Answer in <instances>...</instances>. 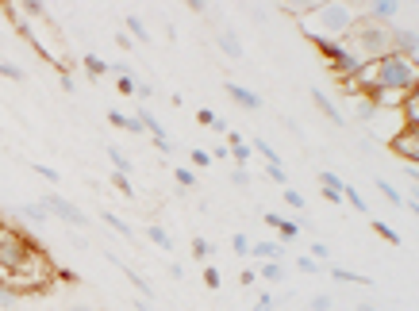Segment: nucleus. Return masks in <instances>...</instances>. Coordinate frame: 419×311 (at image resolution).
<instances>
[{
	"mask_svg": "<svg viewBox=\"0 0 419 311\" xmlns=\"http://www.w3.org/2000/svg\"><path fill=\"white\" fill-rule=\"evenodd\" d=\"M31 250H35V242H31L27 234H20V231H12V227L0 223V277H8Z\"/></svg>",
	"mask_w": 419,
	"mask_h": 311,
	"instance_id": "nucleus-4",
	"label": "nucleus"
},
{
	"mask_svg": "<svg viewBox=\"0 0 419 311\" xmlns=\"http://www.w3.org/2000/svg\"><path fill=\"white\" fill-rule=\"evenodd\" d=\"M119 92H123V97H135V88H139V81H135V73H131V77H119Z\"/></svg>",
	"mask_w": 419,
	"mask_h": 311,
	"instance_id": "nucleus-33",
	"label": "nucleus"
},
{
	"mask_svg": "<svg viewBox=\"0 0 419 311\" xmlns=\"http://www.w3.org/2000/svg\"><path fill=\"white\" fill-rule=\"evenodd\" d=\"M147 238H150L154 246H162V250H173V238H169V234L162 231L158 223H150V227H147Z\"/></svg>",
	"mask_w": 419,
	"mask_h": 311,
	"instance_id": "nucleus-19",
	"label": "nucleus"
},
{
	"mask_svg": "<svg viewBox=\"0 0 419 311\" xmlns=\"http://www.w3.org/2000/svg\"><path fill=\"white\" fill-rule=\"evenodd\" d=\"M135 308H139V311H154V308H150V303H147V300H139V303H135Z\"/></svg>",
	"mask_w": 419,
	"mask_h": 311,
	"instance_id": "nucleus-52",
	"label": "nucleus"
},
{
	"mask_svg": "<svg viewBox=\"0 0 419 311\" xmlns=\"http://www.w3.org/2000/svg\"><path fill=\"white\" fill-rule=\"evenodd\" d=\"M358 311H377V308H373V303H358Z\"/></svg>",
	"mask_w": 419,
	"mask_h": 311,
	"instance_id": "nucleus-53",
	"label": "nucleus"
},
{
	"mask_svg": "<svg viewBox=\"0 0 419 311\" xmlns=\"http://www.w3.org/2000/svg\"><path fill=\"white\" fill-rule=\"evenodd\" d=\"M373 231H377V234H381V238H385V242H392V246H400V234H396V231H392V227H389V223H381V219H373Z\"/></svg>",
	"mask_w": 419,
	"mask_h": 311,
	"instance_id": "nucleus-26",
	"label": "nucleus"
},
{
	"mask_svg": "<svg viewBox=\"0 0 419 311\" xmlns=\"http://www.w3.org/2000/svg\"><path fill=\"white\" fill-rule=\"evenodd\" d=\"M231 250L239 253V258H250V238H246V234L239 231V234H235V238H231Z\"/></svg>",
	"mask_w": 419,
	"mask_h": 311,
	"instance_id": "nucleus-29",
	"label": "nucleus"
},
{
	"mask_svg": "<svg viewBox=\"0 0 419 311\" xmlns=\"http://www.w3.org/2000/svg\"><path fill=\"white\" fill-rule=\"evenodd\" d=\"M193 162H196L200 169H204V166H212V158H208V150H193Z\"/></svg>",
	"mask_w": 419,
	"mask_h": 311,
	"instance_id": "nucleus-45",
	"label": "nucleus"
},
{
	"mask_svg": "<svg viewBox=\"0 0 419 311\" xmlns=\"http://www.w3.org/2000/svg\"><path fill=\"white\" fill-rule=\"evenodd\" d=\"M23 12H27V16H47V4H39V0H27V4H23Z\"/></svg>",
	"mask_w": 419,
	"mask_h": 311,
	"instance_id": "nucleus-40",
	"label": "nucleus"
},
{
	"mask_svg": "<svg viewBox=\"0 0 419 311\" xmlns=\"http://www.w3.org/2000/svg\"><path fill=\"white\" fill-rule=\"evenodd\" d=\"M342 200H350L354 212H370V208H366V200L358 196V188H354V185H342Z\"/></svg>",
	"mask_w": 419,
	"mask_h": 311,
	"instance_id": "nucleus-25",
	"label": "nucleus"
},
{
	"mask_svg": "<svg viewBox=\"0 0 419 311\" xmlns=\"http://www.w3.org/2000/svg\"><path fill=\"white\" fill-rule=\"evenodd\" d=\"M16 215H23L27 223H39V227L50 219V212H47L43 204H20V208H16Z\"/></svg>",
	"mask_w": 419,
	"mask_h": 311,
	"instance_id": "nucleus-14",
	"label": "nucleus"
},
{
	"mask_svg": "<svg viewBox=\"0 0 419 311\" xmlns=\"http://www.w3.org/2000/svg\"><path fill=\"white\" fill-rule=\"evenodd\" d=\"M312 311H331V296H327V292H320V296L312 300Z\"/></svg>",
	"mask_w": 419,
	"mask_h": 311,
	"instance_id": "nucleus-38",
	"label": "nucleus"
},
{
	"mask_svg": "<svg viewBox=\"0 0 419 311\" xmlns=\"http://www.w3.org/2000/svg\"><path fill=\"white\" fill-rule=\"evenodd\" d=\"M320 185L327 188V192H339L342 196V185H346V181H342V177H335L331 169H323V173H320Z\"/></svg>",
	"mask_w": 419,
	"mask_h": 311,
	"instance_id": "nucleus-24",
	"label": "nucleus"
},
{
	"mask_svg": "<svg viewBox=\"0 0 419 311\" xmlns=\"http://www.w3.org/2000/svg\"><path fill=\"white\" fill-rule=\"evenodd\" d=\"M389 146L404 158V162H408V166H416V162H419V131H411V127H400V135H392Z\"/></svg>",
	"mask_w": 419,
	"mask_h": 311,
	"instance_id": "nucleus-6",
	"label": "nucleus"
},
{
	"mask_svg": "<svg viewBox=\"0 0 419 311\" xmlns=\"http://www.w3.org/2000/svg\"><path fill=\"white\" fill-rule=\"evenodd\" d=\"M193 253L196 258H212V242L208 238H193Z\"/></svg>",
	"mask_w": 419,
	"mask_h": 311,
	"instance_id": "nucleus-34",
	"label": "nucleus"
},
{
	"mask_svg": "<svg viewBox=\"0 0 419 311\" xmlns=\"http://www.w3.org/2000/svg\"><path fill=\"white\" fill-rule=\"evenodd\" d=\"M400 119H404V127H411V131H419V88L416 92H408V97L400 100Z\"/></svg>",
	"mask_w": 419,
	"mask_h": 311,
	"instance_id": "nucleus-9",
	"label": "nucleus"
},
{
	"mask_svg": "<svg viewBox=\"0 0 419 311\" xmlns=\"http://www.w3.org/2000/svg\"><path fill=\"white\" fill-rule=\"evenodd\" d=\"M231 181H235L239 188H246V185H250V173H246V169H235V173H231Z\"/></svg>",
	"mask_w": 419,
	"mask_h": 311,
	"instance_id": "nucleus-44",
	"label": "nucleus"
},
{
	"mask_svg": "<svg viewBox=\"0 0 419 311\" xmlns=\"http://www.w3.org/2000/svg\"><path fill=\"white\" fill-rule=\"evenodd\" d=\"M39 204H43V208H47V212H50V215H58V219H66V223H69V227H77V231H85V227H88V215H85V212H81V208H77V204H69V200H62V196H58V192H50V196H43Z\"/></svg>",
	"mask_w": 419,
	"mask_h": 311,
	"instance_id": "nucleus-5",
	"label": "nucleus"
},
{
	"mask_svg": "<svg viewBox=\"0 0 419 311\" xmlns=\"http://www.w3.org/2000/svg\"><path fill=\"white\" fill-rule=\"evenodd\" d=\"M219 50H224L227 58H243V42H239V35H235V31H219Z\"/></svg>",
	"mask_w": 419,
	"mask_h": 311,
	"instance_id": "nucleus-13",
	"label": "nucleus"
},
{
	"mask_svg": "<svg viewBox=\"0 0 419 311\" xmlns=\"http://www.w3.org/2000/svg\"><path fill=\"white\" fill-rule=\"evenodd\" d=\"M296 269L300 273H320V262H312V258H296Z\"/></svg>",
	"mask_w": 419,
	"mask_h": 311,
	"instance_id": "nucleus-37",
	"label": "nucleus"
},
{
	"mask_svg": "<svg viewBox=\"0 0 419 311\" xmlns=\"http://www.w3.org/2000/svg\"><path fill=\"white\" fill-rule=\"evenodd\" d=\"M135 97H139V100H150V97H154V88H150V85H139Z\"/></svg>",
	"mask_w": 419,
	"mask_h": 311,
	"instance_id": "nucleus-49",
	"label": "nucleus"
},
{
	"mask_svg": "<svg viewBox=\"0 0 419 311\" xmlns=\"http://www.w3.org/2000/svg\"><path fill=\"white\" fill-rule=\"evenodd\" d=\"M112 185H116L119 192L127 196V200H135V188H131V177H123V173H112Z\"/></svg>",
	"mask_w": 419,
	"mask_h": 311,
	"instance_id": "nucleus-28",
	"label": "nucleus"
},
{
	"mask_svg": "<svg viewBox=\"0 0 419 311\" xmlns=\"http://www.w3.org/2000/svg\"><path fill=\"white\" fill-rule=\"evenodd\" d=\"M265 223H270V227H277V231H281V238H285V242H293V238H296V234H300V223H293V219H281V215H265Z\"/></svg>",
	"mask_w": 419,
	"mask_h": 311,
	"instance_id": "nucleus-12",
	"label": "nucleus"
},
{
	"mask_svg": "<svg viewBox=\"0 0 419 311\" xmlns=\"http://www.w3.org/2000/svg\"><path fill=\"white\" fill-rule=\"evenodd\" d=\"M273 303H277V300H273L270 292H262V296H258V303H254V311H273Z\"/></svg>",
	"mask_w": 419,
	"mask_h": 311,
	"instance_id": "nucleus-39",
	"label": "nucleus"
},
{
	"mask_svg": "<svg viewBox=\"0 0 419 311\" xmlns=\"http://www.w3.org/2000/svg\"><path fill=\"white\" fill-rule=\"evenodd\" d=\"M243 142H246V138L239 135V131H227V150H231V146H243Z\"/></svg>",
	"mask_w": 419,
	"mask_h": 311,
	"instance_id": "nucleus-47",
	"label": "nucleus"
},
{
	"mask_svg": "<svg viewBox=\"0 0 419 311\" xmlns=\"http://www.w3.org/2000/svg\"><path fill=\"white\" fill-rule=\"evenodd\" d=\"M250 253L254 258H262V262H285V246L281 242H254Z\"/></svg>",
	"mask_w": 419,
	"mask_h": 311,
	"instance_id": "nucleus-11",
	"label": "nucleus"
},
{
	"mask_svg": "<svg viewBox=\"0 0 419 311\" xmlns=\"http://www.w3.org/2000/svg\"><path fill=\"white\" fill-rule=\"evenodd\" d=\"M354 8L350 4H315L308 16H300V27L312 42H342L354 27Z\"/></svg>",
	"mask_w": 419,
	"mask_h": 311,
	"instance_id": "nucleus-2",
	"label": "nucleus"
},
{
	"mask_svg": "<svg viewBox=\"0 0 419 311\" xmlns=\"http://www.w3.org/2000/svg\"><path fill=\"white\" fill-rule=\"evenodd\" d=\"M0 77H8V81H27V73H23L20 66H12V62H0Z\"/></svg>",
	"mask_w": 419,
	"mask_h": 311,
	"instance_id": "nucleus-27",
	"label": "nucleus"
},
{
	"mask_svg": "<svg viewBox=\"0 0 419 311\" xmlns=\"http://www.w3.org/2000/svg\"><path fill=\"white\" fill-rule=\"evenodd\" d=\"M285 204H289V208H296V212H300V208H304V196L296 192V188H285Z\"/></svg>",
	"mask_w": 419,
	"mask_h": 311,
	"instance_id": "nucleus-35",
	"label": "nucleus"
},
{
	"mask_svg": "<svg viewBox=\"0 0 419 311\" xmlns=\"http://www.w3.org/2000/svg\"><path fill=\"white\" fill-rule=\"evenodd\" d=\"M66 311H93V308H88V303H69Z\"/></svg>",
	"mask_w": 419,
	"mask_h": 311,
	"instance_id": "nucleus-51",
	"label": "nucleus"
},
{
	"mask_svg": "<svg viewBox=\"0 0 419 311\" xmlns=\"http://www.w3.org/2000/svg\"><path fill=\"white\" fill-rule=\"evenodd\" d=\"M173 177H177V185H185V188H193V185H196V177L189 173V169H173Z\"/></svg>",
	"mask_w": 419,
	"mask_h": 311,
	"instance_id": "nucleus-36",
	"label": "nucleus"
},
{
	"mask_svg": "<svg viewBox=\"0 0 419 311\" xmlns=\"http://www.w3.org/2000/svg\"><path fill=\"white\" fill-rule=\"evenodd\" d=\"M62 88H66V92H77V85H73V77H69V73H62Z\"/></svg>",
	"mask_w": 419,
	"mask_h": 311,
	"instance_id": "nucleus-50",
	"label": "nucleus"
},
{
	"mask_svg": "<svg viewBox=\"0 0 419 311\" xmlns=\"http://www.w3.org/2000/svg\"><path fill=\"white\" fill-rule=\"evenodd\" d=\"M108 158H112V166H116V173H131V162H127V154L123 150H116V146H108Z\"/></svg>",
	"mask_w": 419,
	"mask_h": 311,
	"instance_id": "nucleus-23",
	"label": "nucleus"
},
{
	"mask_svg": "<svg viewBox=\"0 0 419 311\" xmlns=\"http://www.w3.org/2000/svg\"><path fill=\"white\" fill-rule=\"evenodd\" d=\"M346 85H350L354 92H366V97H373V92H416L419 88V66L408 62L404 54H385V58L366 62Z\"/></svg>",
	"mask_w": 419,
	"mask_h": 311,
	"instance_id": "nucleus-1",
	"label": "nucleus"
},
{
	"mask_svg": "<svg viewBox=\"0 0 419 311\" xmlns=\"http://www.w3.org/2000/svg\"><path fill=\"white\" fill-rule=\"evenodd\" d=\"M239 284H243V288H250V284H254V269H243V273H239Z\"/></svg>",
	"mask_w": 419,
	"mask_h": 311,
	"instance_id": "nucleus-48",
	"label": "nucleus"
},
{
	"mask_svg": "<svg viewBox=\"0 0 419 311\" xmlns=\"http://www.w3.org/2000/svg\"><path fill=\"white\" fill-rule=\"evenodd\" d=\"M265 177H270V181H277V185H285V188H289V173H285V166H265Z\"/></svg>",
	"mask_w": 419,
	"mask_h": 311,
	"instance_id": "nucleus-31",
	"label": "nucleus"
},
{
	"mask_svg": "<svg viewBox=\"0 0 419 311\" xmlns=\"http://www.w3.org/2000/svg\"><path fill=\"white\" fill-rule=\"evenodd\" d=\"M400 12V4L396 0H373V4H366V20H373V23H385L389 27V20Z\"/></svg>",
	"mask_w": 419,
	"mask_h": 311,
	"instance_id": "nucleus-8",
	"label": "nucleus"
},
{
	"mask_svg": "<svg viewBox=\"0 0 419 311\" xmlns=\"http://www.w3.org/2000/svg\"><path fill=\"white\" fill-rule=\"evenodd\" d=\"M35 173H39V177H47L50 185H58V169H50V166H35Z\"/></svg>",
	"mask_w": 419,
	"mask_h": 311,
	"instance_id": "nucleus-41",
	"label": "nucleus"
},
{
	"mask_svg": "<svg viewBox=\"0 0 419 311\" xmlns=\"http://www.w3.org/2000/svg\"><path fill=\"white\" fill-rule=\"evenodd\" d=\"M81 66H85V73H88L93 81H100V77L108 73V62L97 58V54H85V58H81Z\"/></svg>",
	"mask_w": 419,
	"mask_h": 311,
	"instance_id": "nucleus-16",
	"label": "nucleus"
},
{
	"mask_svg": "<svg viewBox=\"0 0 419 311\" xmlns=\"http://www.w3.org/2000/svg\"><path fill=\"white\" fill-rule=\"evenodd\" d=\"M231 158H235V162H239V169H246V162H250V146H231Z\"/></svg>",
	"mask_w": 419,
	"mask_h": 311,
	"instance_id": "nucleus-32",
	"label": "nucleus"
},
{
	"mask_svg": "<svg viewBox=\"0 0 419 311\" xmlns=\"http://www.w3.org/2000/svg\"><path fill=\"white\" fill-rule=\"evenodd\" d=\"M204 284H208V288H219V269L208 265V269H204Z\"/></svg>",
	"mask_w": 419,
	"mask_h": 311,
	"instance_id": "nucleus-43",
	"label": "nucleus"
},
{
	"mask_svg": "<svg viewBox=\"0 0 419 311\" xmlns=\"http://www.w3.org/2000/svg\"><path fill=\"white\" fill-rule=\"evenodd\" d=\"M377 188H381V196L389 200V204H396V208H404V200H400V192L389 185V181H377Z\"/></svg>",
	"mask_w": 419,
	"mask_h": 311,
	"instance_id": "nucleus-30",
	"label": "nucleus"
},
{
	"mask_svg": "<svg viewBox=\"0 0 419 311\" xmlns=\"http://www.w3.org/2000/svg\"><path fill=\"white\" fill-rule=\"evenodd\" d=\"M331 277H335V281H339V284H366V288H370V277H361V273H350V269H339V265H335V269H331Z\"/></svg>",
	"mask_w": 419,
	"mask_h": 311,
	"instance_id": "nucleus-17",
	"label": "nucleus"
},
{
	"mask_svg": "<svg viewBox=\"0 0 419 311\" xmlns=\"http://www.w3.org/2000/svg\"><path fill=\"white\" fill-rule=\"evenodd\" d=\"M196 119H200V123H204V127H212V123H215V112H208V108H200V112H196Z\"/></svg>",
	"mask_w": 419,
	"mask_h": 311,
	"instance_id": "nucleus-46",
	"label": "nucleus"
},
{
	"mask_svg": "<svg viewBox=\"0 0 419 311\" xmlns=\"http://www.w3.org/2000/svg\"><path fill=\"white\" fill-rule=\"evenodd\" d=\"M258 277H265V281H270V284L285 281V262H265L262 269H258Z\"/></svg>",
	"mask_w": 419,
	"mask_h": 311,
	"instance_id": "nucleus-18",
	"label": "nucleus"
},
{
	"mask_svg": "<svg viewBox=\"0 0 419 311\" xmlns=\"http://www.w3.org/2000/svg\"><path fill=\"white\" fill-rule=\"evenodd\" d=\"M327 258H331V250H327L323 242H315L312 246V262H327Z\"/></svg>",
	"mask_w": 419,
	"mask_h": 311,
	"instance_id": "nucleus-42",
	"label": "nucleus"
},
{
	"mask_svg": "<svg viewBox=\"0 0 419 311\" xmlns=\"http://www.w3.org/2000/svg\"><path fill=\"white\" fill-rule=\"evenodd\" d=\"M54 277H58L54 262L47 258V250L35 246V250H31L16 269H12L8 277H0V284H4L8 292H16V296H27V292H47Z\"/></svg>",
	"mask_w": 419,
	"mask_h": 311,
	"instance_id": "nucleus-3",
	"label": "nucleus"
},
{
	"mask_svg": "<svg viewBox=\"0 0 419 311\" xmlns=\"http://www.w3.org/2000/svg\"><path fill=\"white\" fill-rule=\"evenodd\" d=\"M254 150H258V154L265 158V166H281V154H277V150H273V146L265 142V138H254Z\"/></svg>",
	"mask_w": 419,
	"mask_h": 311,
	"instance_id": "nucleus-20",
	"label": "nucleus"
},
{
	"mask_svg": "<svg viewBox=\"0 0 419 311\" xmlns=\"http://www.w3.org/2000/svg\"><path fill=\"white\" fill-rule=\"evenodd\" d=\"M312 100H315V108H320V112H323V116H327V119H331L335 127H342V123H346V119H342V112L331 104V97H327V92H320V88H312Z\"/></svg>",
	"mask_w": 419,
	"mask_h": 311,
	"instance_id": "nucleus-10",
	"label": "nucleus"
},
{
	"mask_svg": "<svg viewBox=\"0 0 419 311\" xmlns=\"http://www.w3.org/2000/svg\"><path fill=\"white\" fill-rule=\"evenodd\" d=\"M108 123L119 127V131H131V135H143V123L131 116H123V112H108Z\"/></svg>",
	"mask_w": 419,
	"mask_h": 311,
	"instance_id": "nucleus-15",
	"label": "nucleus"
},
{
	"mask_svg": "<svg viewBox=\"0 0 419 311\" xmlns=\"http://www.w3.org/2000/svg\"><path fill=\"white\" fill-rule=\"evenodd\" d=\"M127 31H131L139 42H150V31H147V23L139 20V16H127Z\"/></svg>",
	"mask_w": 419,
	"mask_h": 311,
	"instance_id": "nucleus-22",
	"label": "nucleus"
},
{
	"mask_svg": "<svg viewBox=\"0 0 419 311\" xmlns=\"http://www.w3.org/2000/svg\"><path fill=\"white\" fill-rule=\"evenodd\" d=\"M100 219H104L108 227H116V231L123 234V238H131V234H135V231H131V223H123V219H119L116 212H100Z\"/></svg>",
	"mask_w": 419,
	"mask_h": 311,
	"instance_id": "nucleus-21",
	"label": "nucleus"
},
{
	"mask_svg": "<svg viewBox=\"0 0 419 311\" xmlns=\"http://www.w3.org/2000/svg\"><path fill=\"white\" fill-rule=\"evenodd\" d=\"M224 88H227V97H231L239 108H246V112H258V108H262V97H258V92H250V88L235 85V81H227Z\"/></svg>",
	"mask_w": 419,
	"mask_h": 311,
	"instance_id": "nucleus-7",
	"label": "nucleus"
}]
</instances>
